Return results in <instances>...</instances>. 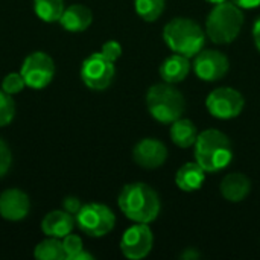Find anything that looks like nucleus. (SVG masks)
Segmentation results:
<instances>
[{"label":"nucleus","mask_w":260,"mask_h":260,"mask_svg":"<svg viewBox=\"0 0 260 260\" xmlns=\"http://www.w3.org/2000/svg\"><path fill=\"white\" fill-rule=\"evenodd\" d=\"M117 204L128 219L140 224L155 221L161 209L158 193L145 183L126 184L119 195Z\"/></svg>","instance_id":"obj_1"},{"label":"nucleus","mask_w":260,"mask_h":260,"mask_svg":"<svg viewBox=\"0 0 260 260\" xmlns=\"http://www.w3.org/2000/svg\"><path fill=\"white\" fill-rule=\"evenodd\" d=\"M195 160L206 172H219L233 158L230 139L219 129H204L195 142Z\"/></svg>","instance_id":"obj_2"},{"label":"nucleus","mask_w":260,"mask_h":260,"mask_svg":"<svg viewBox=\"0 0 260 260\" xmlns=\"http://www.w3.org/2000/svg\"><path fill=\"white\" fill-rule=\"evenodd\" d=\"M163 40L174 53L192 58L203 50L206 32L197 21L186 17H177L165 26Z\"/></svg>","instance_id":"obj_3"},{"label":"nucleus","mask_w":260,"mask_h":260,"mask_svg":"<svg viewBox=\"0 0 260 260\" xmlns=\"http://www.w3.org/2000/svg\"><path fill=\"white\" fill-rule=\"evenodd\" d=\"M244 12L233 2H221L213 6L206 20V35L216 44H229L241 34Z\"/></svg>","instance_id":"obj_4"},{"label":"nucleus","mask_w":260,"mask_h":260,"mask_svg":"<svg viewBox=\"0 0 260 260\" xmlns=\"http://www.w3.org/2000/svg\"><path fill=\"white\" fill-rule=\"evenodd\" d=\"M146 107L149 114L161 122L172 123L180 119L186 110L184 96L174 87V84H155L146 93Z\"/></svg>","instance_id":"obj_5"},{"label":"nucleus","mask_w":260,"mask_h":260,"mask_svg":"<svg viewBox=\"0 0 260 260\" xmlns=\"http://www.w3.org/2000/svg\"><path fill=\"white\" fill-rule=\"evenodd\" d=\"M75 222L87 236L102 238L116 225V216L110 207L99 203H90L81 207L75 215Z\"/></svg>","instance_id":"obj_6"},{"label":"nucleus","mask_w":260,"mask_h":260,"mask_svg":"<svg viewBox=\"0 0 260 260\" xmlns=\"http://www.w3.org/2000/svg\"><path fill=\"white\" fill-rule=\"evenodd\" d=\"M116 75L114 62L110 61L102 52L91 53L81 67V78L84 84L96 91H102L110 87Z\"/></svg>","instance_id":"obj_7"},{"label":"nucleus","mask_w":260,"mask_h":260,"mask_svg":"<svg viewBox=\"0 0 260 260\" xmlns=\"http://www.w3.org/2000/svg\"><path fill=\"white\" fill-rule=\"evenodd\" d=\"M244 105H245L244 96L232 87L216 88L206 99V107L209 113L221 120L238 117L242 113Z\"/></svg>","instance_id":"obj_8"},{"label":"nucleus","mask_w":260,"mask_h":260,"mask_svg":"<svg viewBox=\"0 0 260 260\" xmlns=\"http://www.w3.org/2000/svg\"><path fill=\"white\" fill-rule=\"evenodd\" d=\"M27 87L40 90L50 84L55 75L53 59L46 52H32L23 61L21 72Z\"/></svg>","instance_id":"obj_9"},{"label":"nucleus","mask_w":260,"mask_h":260,"mask_svg":"<svg viewBox=\"0 0 260 260\" xmlns=\"http://www.w3.org/2000/svg\"><path fill=\"white\" fill-rule=\"evenodd\" d=\"M154 245V235L148 224L136 222V225L129 227L120 241V251L129 260L145 259Z\"/></svg>","instance_id":"obj_10"},{"label":"nucleus","mask_w":260,"mask_h":260,"mask_svg":"<svg viewBox=\"0 0 260 260\" xmlns=\"http://www.w3.org/2000/svg\"><path fill=\"white\" fill-rule=\"evenodd\" d=\"M192 67L200 79L206 82H213L227 75L230 69V61L219 50H200L195 55Z\"/></svg>","instance_id":"obj_11"},{"label":"nucleus","mask_w":260,"mask_h":260,"mask_svg":"<svg viewBox=\"0 0 260 260\" xmlns=\"http://www.w3.org/2000/svg\"><path fill=\"white\" fill-rule=\"evenodd\" d=\"M134 161L145 169H157L168 158V148L158 139H143L133 149Z\"/></svg>","instance_id":"obj_12"},{"label":"nucleus","mask_w":260,"mask_h":260,"mask_svg":"<svg viewBox=\"0 0 260 260\" xmlns=\"http://www.w3.org/2000/svg\"><path fill=\"white\" fill-rule=\"evenodd\" d=\"M30 209L29 197L20 189H6L0 193V216L8 221H21Z\"/></svg>","instance_id":"obj_13"},{"label":"nucleus","mask_w":260,"mask_h":260,"mask_svg":"<svg viewBox=\"0 0 260 260\" xmlns=\"http://www.w3.org/2000/svg\"><path fill=\"white\" fill-rule=\"evenodd\" d=\"M75 227V216L66 210H52L41 221V230L46 236L62 239L72 233Z\"/></svg>","instance_id":"obj_14"},{"label":"nucleus","mask_w":260,"mask_h":260,"mask_svg":"<svg viewBox=\"0 0 260 260\" xmlns=\"http://www.w3.org/2000/svg\"><path fill=\"white\" fill-rule=\"evenodd\" d=\"M219 190L227 201L241 203L248 197L251 190V181L242 172H232L222 178Z\"/></svg>","instance_id":"obj_15"},{"label":"nucleus","mask_w":260,"mask_h":260,"mask_svg":"<svg viewBox=\"0 0 260 260\" xmlns=\"http://www.w3.org/2000/svg\"><path fill=\"white\" fill-rule=\"evenodd\" d=\"M190 72L189 58L180 53H174L166 58L160 66V76L168 84H178L187 78Z\"/></svg>","instance_id":"obj_16"},{"label":"nucleus","mask_w":260,"mask_h":260,"mask_svg":"<svg viewBox=\"0 0 260 260\" xmlns=\"http://www.w3.org/2000/svg\"><path fill=\"white\" fill-rule=\"evenodd\" d=\"M91 20H93V14L87 6L72 5L64 9L59 23L69 32H82L91 24Z\"/></svg>","instance_id":"obj_17"},{"label":"nucleus","mask_w":260,"mask_h":260,"mask_svg":"<svg viewBox=\"0 0 260 260\" xmlns=\"http://www.w3.org/2000/svg\"><path fill=\"white\" fill-rule=\"evenodd\" d=\"M204 180H206V171L197 161L183 165L175 175V184L183 192H195L201 189Z\"/></svg>","instance_id":"obj_18"},{"label":"nucleus","mask_w":260,"mask_h":260,"mask_svg":"<svg viewBox=\"0 0 260 260\" xmlns=\"http://www.w3.org/2000/svg\"><path fill=\"white\" fill-rule=\"evenodd\" d=\"M198 137V129L195 123L189 119H177L171 126V139L178 148H190L195 145Z\"/></svg>","instance_id":"obj_19"},{"label":"nucleus","mask_w":260,"mask_h":260,"mask_svg":"<svg viewBox=\"0 0 260 260\" xmlns=\"http://www.w3.org/2000/svg\"><path fill=\"white\" fill-rule=\"evenodd\" d=\"M35 259L38 260H66V251L62 247V241L58 238H50L41 241L34 251Z\"/></svg>","instance_id":"obj_20"},{"label":"nucleus","mask_w":260,"mask_h":260,"mask_svg":"<svg viewBox=\"0 0 260 260\" xmlns=\"http://www.w3.org/2000/svg\"><path fill=\"white\" fill-rule=\"evenodd\" d=\"M35 14L47 23H55L61 20L64 12V0H34Z\"/></svg>","instance_id":"obj_21"},{"label":"nucleus","mask_w":260,"mask_h":260,"mask_svg":"<svg viewBox=\"0 0 260 260\" xmlns=\"http://www.w3.org/2000/svg\"><path fill=\"white\" fill-rule=\"evenodd\" d=\"M166 0H134L136 12L145 21H155L165 11Z\"/></svg>","instance_id":"obj_22"},{"label":"nucleus","mask_w":260,"mask_h":260,"mask_svg":"<svg viewBox=\"0 0 260 260\" xmlns=\"http://www.w3.org/2000/svg\"><path fill=\"white\" fill-rule=\"evenodd\" d=\"M15 114V104L9 93L0 90V128L12 122Z\"/></svg>","instance_id":"obj_23"},{"label":"nucleus","mask_w":260,"mask_h":260,"mask_svg":"<svg viewBox=\"0 0 260 260\" xmlns=\"http://www.w3.org/2000/svg\"><path fill=\"white\" fill-rule=\"evenodd\" d=\"M24 87H26V82H24V78L21 73H9L5 76V79L2 82V90L9 93L11 96L20 93Z\"/></svg>","instance_id":"obj_24"},{"label":"nucleus","mask_w":260,"mask_h":260,"mask_svg":"<svg viewBox=\"0 0 260 260\" xmlns=\"http://www.w3.org/2000/svg\"><path fill=\"white\" fill-rule=\"evenodd\" d=\"M62 247L66 251V260H72L79 251L84 250L82 239L76 235H72V233H69L67 236L62 238Z\"/></svg>","instance_id":"obj_25"},{"label":"nucleus","mask_w":260,"mask_h":260,"mask_svg":"<svg viewBox=\"0 0 260 260\" xmlns=\"http://www.w3.org/2000/svg\"><path fill=\"white\" fill-rule=\"evenodd\" d=\"M102 55L104 56H107L110 61H113V62H116L119 58H120V55H122V46L117 43V41H114V40H111V41H107L104 46H102Z\"/></svg>","instance_id":"obj_26"},{"label":"nucleus","mask_w":260,"mask_h":260,"mask_svg":"<svg viewBox=\"0 0 260 260\" xmlns=\"http://www.w3.org/2000/svg\"><path fill=\"white\" fill-rule=\"evenodd\" d=\"M12 163V154L8 148V145L0 139V177L6 175Z\"/></svg>","instance_id":"obj_27"},{"label":"nucleus","mask_w":260,"mask_h":260,"mask_svg":"<svg viewBox=\"0 0 260 260\" xmlns=\"http://www.w3.org/2000/svg\"><path fill=\"white\" fill-rule=\"evenodd\" d=\"M62 207H64V210H66L67 213H70V215L75 216V215L81 210L82 204H81V201H79L76 197H67V198L64 200V203H62Z\"/></svg>","instance_id":"obj_28"},{"label":"nucleus","mask_w":260,"mask_h":260,"mask_svg":"<svg viewBox=\"0 0 260 260\" xmlns=\"http://www.w3.org/2000/svg\"><path fill=\"white\" fill-rule=\"evenodd\" d=\"M241 9H253L260 6V0H232Z\"/></svg>","instance_id":"obj_29"},{"label":"nucleus","mask_w":260,"mask_h":260,"mask_svg":"<svg viewBox=\"0 0 260 260\" xmlns=\"http://www.w3.org/2000/svg\"><path fill=\"white\" fill-rule=\"evenodd\" d=\"M253 38H254V44L257 47V50L260 52V18L256 20L254 27H253Z\"/></svg>","instance_id":"obj_30"},{"label":"nucleus","mask_w":260,"mask_h":260,"mask_svg":"<svg viewBox=\"0 0 260 260\" xmlns=\"http://www.w3.org/2000/svg\"><path fill=\"white\" fill-rule=\"evenodd\" d=\"M91 259H93V256H91L90 253H87V251H84V250H82V251H79V253H78V254H76V256H75L72 260H91Z\"/></svg>","instance_id":"obj_31"},{"label":"nucleus","mask_w":260,"mask_h":260,"mask_svg":"<svg viewBox=\"0 0 260 260\" xmlns=\"http://www.w3.org/2000/svg\"><path fill=\"white\" fill-rule=\"evenodd\" d=\"M183 257H187V259H192V257H200V254H198V253H195L193 250H189V251H186V253L183 254Z\"/></svg>","instance_id":"obj_32"},{"label":"nucleus","mask_w":260,"mask_h":260,"mask_svg":"<svg viewBox=\"0 0 260 260\" xmlns=\"http://www.w3.org/2000/svg\"><path fill=\"white\" fill-rule=\"evenodd\" d=\"M206 2H209V3H212V5H218V3L225 2V0H206Z\"/></svg>","instance_id":"obj_33"}]
</instances>
